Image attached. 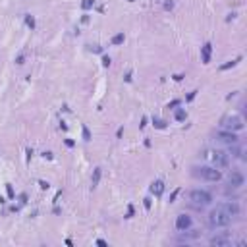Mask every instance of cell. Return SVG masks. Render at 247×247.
Listing matches in <instances>:
<instances>
[{"label": "cell", "instance_id": "cell-1", "mask_svg": "<svg viewBox=\"0 0 247 247\" xmlns=\"http://www.w3.org/2000/svg\"><path fill=\"white\" fill-rule=\"evenodd\" d=\"M230 222H232V216L226 212V209L222 205H218L216 209L210 210V214H209V224L212 226V228H226Z\"/></svg>", "mask_w": 247, "mask_h": 247}, {"label": "cell", "instance_id": "cell-2", "mask_svg": "<svg viewBox=\"0 0 247 247\" xmlns=\"http://www.w3.org/2000/svg\"><path fill=\"white\" fill-rule=\"evenodd\" d=\"M191 174L195 178H199V180H205V181H220L222 180V172L216 170L214 166H193Z\"/></svg>", "mask_w": 247, "mask_h": 247}, {"label": "cell", "instance_id": "cell-3", "mask_svg": "<svg viewBox=\"0 0 247 247\" xmlns=\"http://www.w3.org/2000/svg\"><path fill=\"white\" fill-rule=\"evenodd\" d=\"M203 156H209L214 162V168H226L230 164V155L226 151H206Z\"/></svg>", "mask_w": 247, "mask_h": 247}, {"label": "cell", "instance_id": "cell-4", "mask_svg": "<svg viewBox=\"0 0 247 247\" xmlns=\"http://www.w3.org/2000/svg\"><path fill=\"white\" fill-rule=\"evenodd\" d=\"M220 125L224 129H228V131H240V129H243L245 124L240 116H226V118H222Z\"/></svg>", "mask_w": 247, "mask_h": 247}, {"label": "cell", "instance_id": "cell-5", "mask_svg": "<svg viewBox=\"0 0 247 247\" xmlns=\"http://www.w3.org/2000/svg\"><path fill=\"white\" fill-rule=\"evenodd\" d=\"M189 201L195 205H209L212 201V195L209 191H205V189H193L189 193Z\"/></svg>", "mask_w": 247, "mask_h": 247}, {"label": "cell", "instance_id": "cell-6", "mask_svg": "<svg viewBox=\"0 0 247 247\" xmlns=\"http://www.w3.org/2000/svg\"><path fill=\"white\" fill-rule=\"evenodd\" d=\"M214 137H216L218 141H222V143H228V145H236V143H237V139H240V137H237L234 131H228V129L216 131V133H214Z\"/></svg>", "mask_w": 247, "mask_h": 247}, {"label": "cell", "instance_id": "cell-7", "mask_svg": "<svg viewBox=\"0 0 247 247\" xmlns=\"http://www.w3.org/2000/svg\"><path fill=\"white\" fill-rule=\"evenodd\" d=\"M228 184H230V187H234V189L241 187V185L245 184V178H243V174H241L240 170H234V172L230 174V180H228Z\"/></svg>", "mask_w": 247, "mask_h": 247}, {"label": "cell", "instance_id": "cell-8", "mask_svg": "<svg viewBox=\"0 0 247 247\" xmlns=\"http://www.w3.org/2000/svg\"><path fill=\"white\" fill-rule=\"evenodd\" d=\"M222 206L226 209V212L230 214V216H240L241 214V206H240V203L237 201H230V203H222Z\"/></svg>", "mask_w": 247, "mask_h": 247}, {"label": "cell", "instance_id": "cell-9", "mask_svg": "<svg viewBox=\"0 0 247 247\" xmlns=\"http://www.w3.org/2000/svg\"><path fill=\"white\" fill-rule=\"evenodd\" d=\"M176 228L180 230V232H185V230L191 228V218L187 216V214H180L176 220Z\"/></svg>", "mask_w": 247, "mask_h": 247}, {"label": "cell", "instance_id": "cell-10", "mask_svg": "<svg viewBox=\"0 0 247 247\" xmlns=\"http://www.w3.org/2000/svg\"><path fill=\"white\" fill-rule=\"evenodd\" d=\"M232 243V240H230L228 236H214L210 237V245H216V247H228Z\"/></svg>", "mask_w": 247, "mask_h": 247}, {"label": "cell", "instance_id": "cell-11", "mask_svg": "<svg viewBox=\"0 0 247 247\" xmlns=\"http://www.w3.org/2000/svg\"><path fill=\"white\" fill-rule=\"evenodd\" d=\"M162 189H164V184H162V181H155V184L151 185V191L156 193V195H160V193H162Z\"/></svg>", "mask_w": 247, "mask_h": 247}, {"label": "cell", "instance_id": "cell-12", "mask_svg": "<svg viewBox=\"0 0 247 247\" xmlns=\"http://www.w3.org/2000/svg\"><path fill=\"white\" fill-rule=\"evenodd\" d=\"M209 60H210V44L206 43L205 46H203V62L209 64Z\"/></svg>", "mask_w": 247, "mask_h": 247}, {"label": "cell", "instance_id": "cell-13", "mask_svg": "<svg viewBox=\"0 0 247 247\" xmlns=\"http://www.w3.org/2000/svg\"><path fill=\"white\" fill-rule=\"evenodd\" d=\"M99 178H100V168H97V170H95V178H93V187L99 184Z\"/></svg>", "mask_w": 247, "mask_h": 247}, {"label": "cell", "instance_id": "cell-14", "mask_svg": "<svg viewBox=\"0 0 247 247\" xmlns=\"http://www.w3.org/2000/svg\"><path fill=\"white\" fill-rule=\"evenodd\" d=\"M112 43L114 44H120V43H124V33H120V35H116L114 39H112Z\"/></svg>", "mask_w": 247, "mask_h": 247}, {"label": "cell", "instance_id": "cell-15", "mask_svg": "<svg viewBox=\"0 0 247 247\" xmlns=\"http://www.w3.org/2000/svg\"><path fill=\"white\" fill-rule=\"evenodd\" d=\"M176 118H178V120H184V118H185V112H184V110H178V112H176Z\"/></svg>", "mask_w": 247, "mask_h": 247}, {"label": "cell", "instance_id": "cell-16", "mask_svg": "<svg viewBox=\"0 0 247 247\" xmlns=\"http://www.w3.org/2000/svg\"><path fill=\"white\" fill-rule=\"evenodd\" d=\"M83 137H85V141H89V137H91V133H89L87 128H83Z\"/></svg>", "mask_w": 247, "mask_h": 247}, {"label": "cell", "instance_id": "cell-17", "mask_svg": "<svg viewBox=\"0 0 247 247\" xmlns=\"http://www.w3.org/2000/svg\"><path fill=\"white\" fill-rule=\"evenodd\" d=\"M93 6V0H85V2H83V8H85V10H87V8H91Z\"/></svg>", "mask_w": 247, "mask_h": 247}]
</instances>
